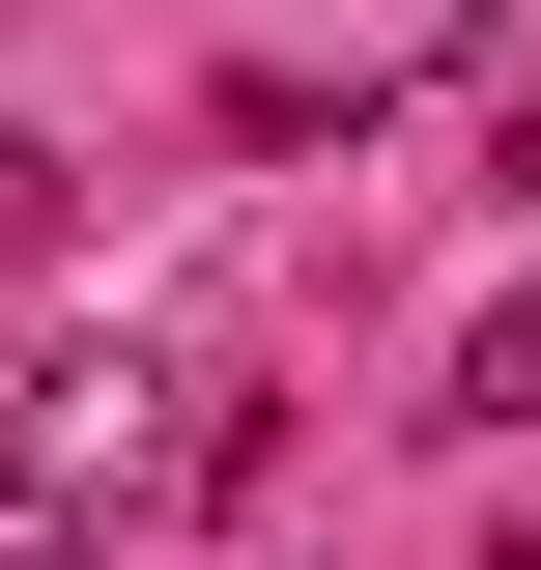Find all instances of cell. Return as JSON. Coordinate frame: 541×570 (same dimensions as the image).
I'll return each instance as SVG.
<instances>
[{
    "instance_id": "cell-1",
    "label": "cell",
    "mask_w": 541,
    "mask_h": 570,
    "mask_svg": "<svg viewBox=\"0 0 541 570\" xmlns=\"http://www.w3.org/2000/svg\"><path fill=\"white\" fill-rule=\"evenodd\" d=\"M456 428H541V285H513V314L456 343Z\"/></svg>"
},
{
    "instance_id": "cell-2",
    "label": "cell",
    "mask_w": 541,
    "mask_h": 570,
    "mask_svg": "<svg viewBox=\"0 0 541 570\" xmlns=\"http://www.w3.org/2000/svg\"><path fill=\"white\" fill-rule=\"evenodd\" d=\"M0 570H115V513L86 485H0Z\"/></svg>"
},
{
    "instance_id": "cell-3",
    "label": "cell",
    "mask_w": 541,
    "mask_h": 570,
    "mask_svg": "<svg viewBox=\"0 0 541 570\" xmlns=\"http://www.w3.org/2000/svg\"><path fill=\"white\" fill-rule=\"evenodd\" d=\"M58 200H86V171H58L29 115H0V257H58Z\"/></svg>"
},
{
    "instance_id": "cell-4",
    "label": "cell",
    "mask_w": 541,
    "mask_h": 570,
    "mask_svg": "<svg viewBox=\"0 0 541 570\" xmlns=\"http://www.w3.org/2000/svg\"><path fill=\"white\" fill-rule=\"evenodd\" d=\"M484 200H541V86H513V115H484Z\"/></svg>"
}]
</instances>
